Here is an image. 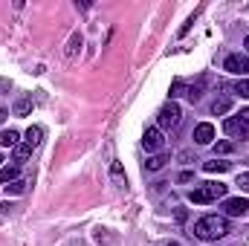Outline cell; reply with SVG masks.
<instances>
[{
    "instance_id": "10",
    "label": "cell",
    "mask_w": 249,
    "mask_h": 246,
    "mask_svg": "<svg viewBox=\"0 0 249 246\" xmlns=\"http://www.w3.org/2000/svg\"><path fill=\"white\" fill-rule=\"evenodd\" d=\"M29 154H32V145H29V142H18V145H15V165L26 162Z\"/></svg>"
},
{
    "instance_id": "25",
    "label": "cell",
    "mask_w": 249,
    "mask_h": 246,
    "mask_svg": "<svg viewBox=\"0 0 249 246\" xmlns=\"http://www.w3.org/2000/svg\"><path fill=\"white\" fill-rule=\"evenodd\" d=\"M191 180H194V174H191V171H183V174H180V183H191Z\"/></svg>"
},
{
    "instance_id": "9",
    "label": "cell",
    "mask_w": 249,
    "mask_h": 246,
    "mask_svg": "<svg viewBox=\"0 0 249 246\" xmlns=\"http://www.w3.org/2000/svg\"><path fill=\"white\" fill-rule=\"evenodd\" d=\"M229 110H232V99H229V96L214 99V105H212V113H214V116H223V113H229Z\"/></svg>"
},
{
    "instance_id": "12",
    "label": "cell",
    "mask_w": 249,
    "mask_h": 246,
    "mask_svg": "<svg viewBox=\"0 0 249 246\" xmlns=\"http://www.w3.org/2000/svg\"><path fill=\"white\" fill-rule=\"evenodd\" d=\"M165 162H168V157H165V154H157V157H151V159L145 162V171H160Z\"/></svg>"
},
{
    "instance_id": "23",
    "label": "cell",
    "mask_w": 249,
    "mask_h": 246,
    "mask_svg": "<svg viewBox=\"0 0 249 246\" xmlns=\"http://www.w3.org/2000/svg\"><path fill=\"white\" fill-rule=\"evenodd\" d=\"M238 185H241L244 191H249V174H241V177H238Z\"/></svg>"
},
{
    "instance_id": "20",
    "label": "cell",
    "mask_w": 249,
    "mask_h": 246,
    "mask_svg": "<svg viewBox=\"0 0 249 246\" xmlns=\"http://www.w3.org/2000/svg\"><path fill=\"white\" fill-rule=\"evenodd\" d=\"M200 96H203V81H200V84H191V87H188V102H197Z\"/></svg>"
},
{
    "instance_id": "29",
    "label": "cell",
    "mask_w": 249,
    "mask_h": 246,
    "mask_svg": "<svg viewBox=\"0 0 249 246\" xmlns=\"http://www.w3.org/2000/svg\"><path fill=\"white\" fill-rule=\"evenodd\" d=\"M168 246H180V244H168Z\"/></svg>"
},
{
    "instance_id": "17",
    "label": "cell",
    "mask_w": 249,
    "mask_h": 246,
    "mask_svg": "<svg viewBox=\"0 0 249 246\" xmlns=\"http://www.w3.org/2000/svg\"><path fill=\"white\" fill-rule=\"evenodd\" d=\"M23 142H29V145L35 148V145L41 142V127H29V130H26V139H23Z\"/></svg>"
},
{
    "instance_id": "22",
    "label": "cell",
    "mask_w": 249,
    "mask_h": 246,
    "mask_svg": "<svg viewBox=\"0 0 249 246\" xmlns=\"http://www.w3.org/2000/svg\"><path fill=\"white\" fill-rule=\"evenodd\" d=\"M232 148H235L232 142H217L214 145V154H232Z\"/></svg>"
},
{
    "instance_id": "4",
    "label": "cell",
    "mask_w": 249,
    "mask_h": 246,
    "mask_svg": "<svg viewBox=\"0 0 249 246\" xmlns=\"http://www.w3.org/2000/svg\"><path fill=\"white\" fill-rule=\"evenodd\" d=\"M223 130H226L229 136H235V139H249V122L241 119V116H229V119L223 122Z\"/></svg>"
},
{
    "instance_id": "28",
    "label": "cell",
    "mask_w": 249,
    "mask_h": 246,
    "mask_svg": "<svg viewBox=\"0 0 249 246\" xmlns=\"http://www.w3.org/2000/svg\"><path fill=\"white\" fill-rule=\"evenodd\" d=\"M3 162H6V159H3V154H0V168H3Z\"/></svg>"
},
{
    "instance_id": "16",
    "label": "cell",
    "mask_w": 249,
    "mask_h": 246,
    "mask_svg": "<svg viewBox=\"0 0 249 246\" xmlns=\"http://www.w3.org/2000/svg\"><path fill=\"white\" fill-rule=\"evenodd\" d=\"M110 177H113V183L119 185V188H124V174H122V165H119V162L110 165Z\"/></svg>"
},
{
    "instance_id": "13",
    "label": "cell",
    "mask_w": 249,
    "mask_h": 246,
    "mask_svg": "<svg viewBox=\"0 0 249 246\" xmlns=\"http://www.w3.org/2000/svg\"><path fill=\"white\" fill-rule=\"evenodd\" d=\"M209 174H223V171H229V162H223V159H212V162H206L203 165Z\"/></svg>"
},
{
    "instance_id": "6",
    "label": "cell",
    "mask_w": 249,
    "mask_h": 246,
    "mask_svg": "<svg viewBox=\"0 0 249 246\" xmlns=\"http://www.w3.org/2000/svg\"><path fill=\"white\" fill-rule=\"evenodd\" d=\"M223 211H226L229 217H244L249 211V203L244 197H229V200H223Z\"/></svg>"
},
{
    "instance_id": "3",
    "label": "cell",
    "mask_w": 249,
    "mask_h": 246,
    "mask_svg": "<svg viewBox=\"0 0 249 246\" xmlns=\"http://www.w3.org/2000/svg\"><path fill=\"white\" fill-rule=\"evenodd\" d=\"M180 116H183L180 105H177V102H168V105L157 113V127H160V130H171V127L180 124Z\"/></svg>"
},
{
    "instance_id": "27",
    "label": "cell",
    "mask_w": 249,
    "mask_h": 246,
    "mask_svg": "<svg viewBox=\"0 0 249 246\" xmlns=\"http://www.w3.org/2000/svg\"><path fill=\"white\" fill-rule=\"evenodd\" d=\"M244 47H247V50H249V35H247V41H244Z\"/></svg>"
},
{
    "instance_id": "11",
    "label": "cell",
    "mask_w": 249,
    "mask_h": 246,
    "mask_svg": "<svg viewBox=\"0 0 249 246\" xmlns=\"http://www.w3.org/2000/svg\"><path fill=\"white\" fill-rule=\"evenodd\" d=\"M0 180L6 185L15 183V180H18V165H15V162H12V165H3V168H0Z\"/></svg>"
},
{
    "instance_id": "15",
    "label": "cell",
    "mask_w": 249,
    "mask_h": 246,
    "mask_svg": "<svg viewBox=\"0 0 249 246\" xmlns=\"http://www.w3.org/2000/svg\"><path fill=\"white\" fill-rule=\"evenodd\" d=\"M0 145L3 148H15L18 145V130H3L0 133Z\"/></svg>"
},
{
    "instance_id": "24",
    "label": "cell",
    "mask_w": 249,
    "mask_h": 246,
    "mask_svg": "<svg viewBox=\"0 0 249 246\" xmlns=\"http://www.w3.org/2000/svg\"><path fill=\"white\" fill-rule=\"evenodd\" d=\"M180 90H183V81H174V84H171V99L180 96Z\"/></svg>"
},
{
    "instance_id": "14",
    "label": "cell",
    "mask_w": 249,
    "mask_h": 246,
    "mask_svg": "<svg viewBox=\"0 0 249 246\" xmlns=\"http://www.w3.org/2000/svg\"><path fill=\"white\" fill-rule=\"evenodd\" d=\"M29 110H32V99H29V96L18 99V105H15V116H26Z\"/></svg>"
},
{
    "instance_id": "18",
    "label": "cell",
    "mask_w": 249,
    "mask_h": 246,
    "mask_svg": "<svg viewBox=\"0 0 249 246\" xmlns=\"http://www.w3.org/2000/svg\"><path fill=\"white\" fill-rule=\"evenodd\" d=\"M23 191H26V183L23 180H15V183L6 185V194H23Z\"/></svg>"
},
{
    "instance_id": "1",
    "label": "cell",
    "mask_w": 249,
    "mask_h": 246,
    "mask_svg": "<svg viewBox=\"0 0 249 246\" xmlns=\"http://www.w3.org/2000/svg\"><path fill=\"white\" fill-rule=\"evenodd\" d=\"M226 232H229V223L226 217H217V214H206L194 223V235L200 241H220Z\"/></svg>"
},
{
    "instance_id": "8",
    "label": "cell",
    "mask_w": 249,
    "mask_h": 246,
    "mask_svg": "<svg viewBox=\"0 0 249 246\" xmlns=\"http://www.w3.org/2000/svg\"><path fill=\"white\" fill-rule=\"evenodd\" d=\"M212 139H214V127L209 122H200L194 127V142H197V145H209Z\"/></svg>"
},
{
    "instance_id": "26",
    "label": "cell",
    "mask_w": 249,
    "mask_h": 246,
    "mask_svg": "<svg viewBox=\"0 0 249 246\" xmlns=\"http://www.w3.org/2000/svg\"><path fill=\"white\" fill-rule=\"evenodd\" d=\"M6 116H9V113H6V110H0V124H3V119H6Z\"/></svg>"
},
{
    "instance_id": "7",
    "label": "cell",
    "mask_w": 249,
    "mask_h": 246,
    "mask_svg": "<svg viewBox=\"0 0 249 246\" xmlns=\"http://www.w3.org/2000/svg\"><path fill=\"white\" fill-rule=\"evenodd\" d=\"M162 142H165V139H162V130H160V127H148L145 136H142V148H145V151H160Z\"/></svg>"
},
{
    "instance_id": "19",
    "label": "cell",
    "mask_w": 249,
    "mask_h": 246,
    "mask_svg": "<svg viewBox=\"0 0 249 246\" xmlns=\"http://www.w3.org/2000/svg\"><path fill=\"white\" fill-rule=\"evenodd\" d=\"M75 50H81V35L75 32L72 38H70V47H67V55H75Z\"/></svg>"
},
{
    "instance_id": "21",
    "label": "cell",
    "mask_w": 249,
    "mask_h": 246,
    "mask_svg": "<svg viewBox=\"0 0 249 246\" xmlns=\"http://www.w3.org/2000/svg\"><path fill=\"white\" fill-rule=\"evenodd\" d=\"M235 90H238V93H241L244 99H249V78H241V81L235 84Z\"/></svg>"
},
{
    "instance_id": "2",
    "label": "cell",
    "mask_w": 249,
    "mask_h": 246,
    "mask_svg": "<svg viewBox=\"0 0 249 246\" xmlns=\"http://www.w3.org/2000/svg\"><path fill=\"white\" fill-rule=\"evenodd\" d=\"M188 197H191V203L206 206V203H214V200L226 197V185H223V183H203V185H197Z\"/></svg>"
},
{
    "instance_id": "5",
    "label": "cell",
    "mask_w": 249,
    "mask_h": 246,
    "mask_svg": "<svg viewBox=\"0 0 249 246\" xmlns=\"http://www.w3.org/2000/svg\"><path fill=\"white\" fill-rule=\"evenodd\" d=\"M223 70L232 72V75H249V58L247 55H229L226 64H223Z\"/></svg>"
}]
</instances>
